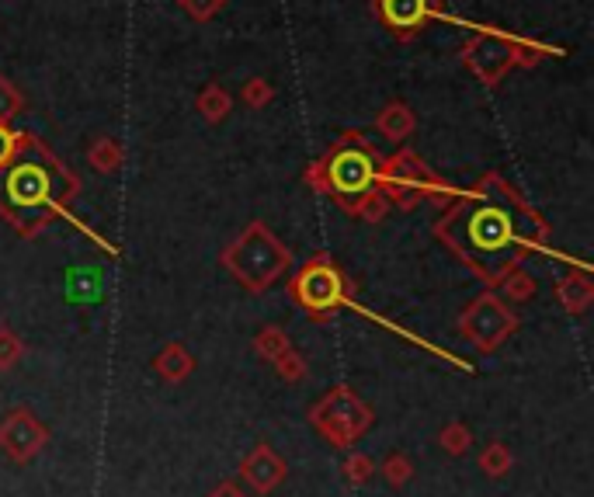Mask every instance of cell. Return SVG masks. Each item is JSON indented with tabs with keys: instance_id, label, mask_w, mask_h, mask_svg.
<instances>
[{
	"instance_id": "6da1fadb",
	"label": "cell",
	"mask_w": 594,
	"mask_h": 497,
	"mask_svg": "<svg viewBox=\"0 0 594 497\" xmlns=\"http://www.w3.org/2000/svg\"><path fill=\"white\" fill-rule=\"evenodd\" d=\"M435 237L487 289H494L504 275L525 265L528 254L546 247L549 223L511 181L487 171L473 188L452 195L435 223Z\"/></svg>"
},
{
	"instance_id": "7a4b0ae2",
	"label": "cell",
	"mask_w": 594,
	"mask_h": 497,
	"mask_svg": "<svg viewBox=\"0 0 594 497\" xmlns=\"http://www.w3.org/2000/svg\"><path fill=\"white\" fill-rule=\"evenodd\" d=\"M77 195V174L32 133H18V150L0 167V216L21 237H39L77 202Z\"/></svg>"
},
{
	"instance_id": "3957f363",
	"label": "cell",
	"mask_w": 594,
	"mask_h": 497,
	"mask_svg": "<svg viewBox=\"0 0 594 497\" xmlns=\"http://www.w3.org/2000/svg\"><path fill=\"white\" fill-rule=\"evenodd\" d=\"M379 153L362 133H344L306 171V185L330 195L334 206L362 223H383L390 202L379 192Z\"/></svg>"
},
{
	"instance_id": "277c9868",
	"label": "cell",
	"mask_w": 594,
	"mask_h": 497,
	"mask_svg": "<svg viewBox=\"0 0 594 497\" xmlns=\"http://www.w3.org/2000/svg\"><path fill=\"white\" fill-rule=\"evenodd\" d=\"M219 265L233 275V282L244 285L247 292H268L282 279L292 265V251L261 223H247L240 237L219 254Z\"/></svg>"
},
{
	"instance_id": "5b68a950",
	"label": "cell",
	"mask_w": 594,
	"mask_h": 497,
	"mask_svg": "<svg viewBox=\"0 0 594 497\" xmlns=\"http://www.w3.org/2000/svg\"><path fill=\"white\" fill-rule=\"evenodd\" d=\"M379 192L386 195L390 206L403 209V213L417 209L421 202H445L449 206L452 195H456L449 185H442L431 174V167L421 160V153L407 150V146H400L393 157L379 160Z\"/></svg>"
},
{
	"instance_id": "8992f818",
	"label": "cell",
	"mask_w": 594,
	"mask_h": 497,
	"mask_svg": "<svg viewBox=\"0 0 594 497\" xmlns=\"http://www.w3.org/2000/svg\"><path fill=\"white\" fill-rule=\"evenodd\" d=\"M310 425L334 449H351L376 425V411L351 386H334L310 407Z\"/></svg>"
},
{
	"instance_id": "52a82bcc",
	"label": "cell",
	"mask_w": 594,
	"mask_h": 497,
	"mask_svg": "<svg viewBox=\"0 0 594 497\" xmlns=\"http://www.w3.org/2000/svg\"><path fill=\"white\" fill-rule=\"evenodd\" d=\"M289 296L310 320H330L351 296V282L341 268L334 265L330 254L310 258L296 275L289 279Z\"/></svg>"
},
{
	"instance_id": "ba28073f",
	"label": "cell",
	"mask_w": 594,
	"mask_h": 497,
	"mask_svg": "<svg viewBox=\"0 0 594 497\" xmlns=\"http://www.w3.org/2000/svg\"><path fill=\"white\" fill-rule=\"evenodd\" d=\"M462 341L476 348L480 355H490L511 341V334L518 331V313L511 310V303H504L494 289H483L456 320Z\"/></svg>"
},
{
	"instance_id": "9c48e42d",
	"label": "cell",
	"mask_w": 594,
	"mask_h": 497,
	"mask_svg": "<svg viewBox=\"0 0 594 497\" xmlns=\"http://www.w3.org/2000/svg\"><path fill=\"white\" fill-rule=\"evenodd\" d=\"M462 63L469 67L476 80H483L487 87H497L511 70H515V49H511V35L487 28V32H476L473 39L462 42L459 49Z\"/></svg>"
},
{
	"instance_id": "30bf717a",
	"label": "cell",
	"mask_w": 594,
	"mask_h": 497,
	"mask_svg": "<svg viewBox=\"0 0 594 497\" xmlns=\"http://www.w3.org/2000/svg\"><path fill=\"white\" fill-rule=\"evenodd\" d=\"M49 445V428L32 407H11L0 418V452L14 466H28Z\"/></svg>"
},
{
	"instance_id": "8fae6325",
	"label": "cell",
	"mask_w": 594,
	"mask_h": 497,
	"mask_svg": "<svg viewBox=\"0 0 594 497\" xmlns=\"http://www.w3.org/2000/svg\"><path fill=\"white\" fill-rule=\"evenodd\" d=\"M372 11L396 39H414L435 18H442V0H372Z\"/></svg>"
},
{
	"instance_id": "7c38bea8",
	"label": "cell",
	"mask_w": 594,
	"mask_h": 497,
	"mask_svg": "<svg viewBox=\"0 0 594 497\" xmlns=\"http://www.w3.org/2000/svg\"><path fill=\"white\" fill-rule=\"evenodd\" d=\"M237 477H240V484L251 487L258 497H268L271 491L282 487L285 477H289V466H285V459L278 456L268 442H258L244 459H240Z\"/></svg>"
},
{
	"instance_id": "4fadbf2b",
	"label": "cell",
	"mask_w": 594,
	"mask_h": 497,
	"mask_svg": "<svg viewBox=\"0 0 594 497\" xmlns=\"http://www.w3.org/2000/svg\"><path fill=\"white\" fill-rule=\"evenodd\" d=\"M556 303L563 306V313H574V317L588 313V306L594 303V282L588 279L584 268H577V272H567L563 279H556Z\"/></svg>"
},
{
	"instance_id": "5bb4252c",
	"label": "cell",
	"mask_w": 594,
	"mask_h": 497,
	"mask_svg": "<svg viewBox=\"0 0 594 497\" xmlns=\"http://www.w3.org/2000/svg\"><path fill=\"white\" fill-rule=\"evenodd\" d=\"M153 369H157V376L164 383H185L195 372V355L181 341H167L157 352V358H153Z\"/></svg>"
},
{
	"instance_id": "9a60e30c",
	"label": "cell",
	"mask_w": 594,
	"mask_h": 497,
	"mask_svg": "<svg viewBox=\"0 0 594 497\" xmlns=\"http://www.w3.org/2000/svg\"><path fill=\"white\" fill-rule=\"evenodd\" d=\"M376 129L390 143L403 146V143L410 140V136H414L417 119H414V112H410V105H403V101H390V105H386L383 112L376 115Z\"/></svg>"
},
{
	"instance_id": "2e32d148",
	"label": "cell",
	"mask_w": 594,
	"mask_h": 497,
	"mask_svg": "<svg viewBox=\"0 0 594 497\" xmlns=\"http://www.w3.org/2000/svg\"><path fill=\"white\" fill-rule=\"evenodd\" d=\"M195 108H198V115H202L205 122H223L226 115H230V108H233V101H230V94H226V87H219V84H205L202 91H198V98H195Z\"/></svg>"
},
{
	"instance_id": "e0dca14e",
	"label": "cell",
	"mask_w": 594,
	"mask_h": 497,
	"mask_svg": "<svg viewBox=\"0 0 594 497\" xmlns=\"http://www.w3.org/2000/svg\"><path fill=\"white\" fill-rule=\"evenodd\" d=\"M122 160H126V150H122V143L112 140V136H101V140H94L91 150H87V164L101 174H115L122 167Z\"/></svg>"
},
{
	"instance_id": "ac0fdd59",
	"label": "cell",
	"mask_w": 594,
	"mask_h": 497,
	"mask_svg": "<svg viewBox=\"0 0 594 497\" xmlns=\"http://www.w3.org/2000/svg\"><path fill=\"white\" fill-rule=\"evenodd\" d=\"M535 289H539V282H535V275H528L525 268H515V272H508L494 285V292L504 303H528V299L535 296Z\"/></svg>"
},
{
	"instance_id": "d6986e66",
	"label": "cell",
	"mask_w": 594,
	"mask_h": 497,
	"mask_svg": "<svg viewBox=\"0 0 594 497\" xmlns=\"http://www.w3.org/2000/svg\"><path fill=\"white\" fill-rule=\"evenodd\" d=\"M476 466H480L483 477L501 480V477H508L511 466H515V452H511L504 442H490V445H483V452H480V459H476Z\"/></svg>"
},
{
	"instance_id": "ffe728a7",
	"label": "cell",
	"mask_w": 594,
	"mask_h": 497,
	"mask_svg": "<svg viewBox=\"0 0 594 497\" xmlns=\"http://www.w3.org/2000/svg\"><path fill=\"white\" fill-rule=\"evenodd\" d=\"M289 348H292L289 334H285L278 324H268V327H261V331L254 334V355L264 358V362H275V358L282 352H289Z\"/></svg>"
},
{
	"instance_id": "44dd1931",
	"label": "cell",
	"mask_w": 594,
	"mask_h": 497,
	"mask_svg": "<svg viewBox=\"0 0 594 497\" xmlns=\"http://www.w3.org/2000/svg\"><path fill=\"white\" fill-rule=\"evenodd\" d=\"M438 445H442L445 456H466L469 445H473V431H469L466 421H449V425H442L438 431Z\"/></svg>"
},
{
	"instance_id": "7402d4cb",
	"label": "cell",
	"mask_w": 594,
	"mask_h": 497,
	"mask_svg": "<svg viewBox=\"0 0 594 497\" xmlns=\"http://www.w3.org/2000/svg\"><path fill=\"white\" fill-rule=\"evenodd\" d=\"M376 473H383L386 484H390L393 491H400V487H407L410 480H414V463H410V456H403V452H390V456L376 466Z\"/></svg>"
},
{
	"instance_id": "603a6c76",
	"label": "cell",
	"mask_w": 594,
	"mask_h": 497,
	"mask_svg": "<svg viewBox=\"0 0 594 497\" xmlns=\"http://www.w3.org/2000/svg\"><path fill=\"white\" fill-rule=\"evenodd\" d=\"M341 473H344V484L348 487H365L372 477H376V459L365 456V452H351V456L344 459Z\"/></svg>"
},
{
	"instance_id": "cb8c5ba5",
	"label": "cell",
	"mask_w": 594,
	"mask_h": 497,
	"mask_svg": "<svg viewBox=\"0 0 594 497\" xmlns=\"http://www.w3.org/2000/svg\"><path fill=\"white\" fill-rule=\"evenodd\" d=\"M25 358V341L11 327H0V372H11Z\"/></svg>"
},
{
	"instance_id": "d4e9b609",
	"label": "cell",
	"mask_w": 594,
	"mask_h": 497,
	"mask_svg": "<svg viewBox=\"0 0 594 497\" xmlns=\"http://www.w3.org/2000/svg\"><path fill=\"white\" fill-rule=\"evenodd\" d=\"M511 49H515V67H539L549 53H556V49H546L532 39H522V35H511Z\"/></svg>"
},
{
	"instance_id": "484cf974",
	"label": "cell",
	"mask_w": 594,
	"mask_h": 497,
	"mask_svg": "<svg viewBox=\"0 0 594 497\" xmlns=\"http://www.w3.org/2000/svg\"><path fill=\"white\" fill-rule=\"evenodd\" d=\"M21 108H25V94H21L7 77H0V122L11 126V122L21 115Z\"/></svg>"
},
{
	"instance_id": "4316f807",
	"label": "cell",
	"mask_w": 594,
	"mask_h": 497,
	"mask_svg": "<svg viewBox=\"0 0 594 497\" xmlns=\"http://www.w3.org/2000/svg\"><path fill=\"white\" fill-rule=\"evenodd\" d=\"M271 365H275L278 379H285V383H303V379H306V362H303V355H299L296 348L282 352Z\"/></svg>"
},
{
	"instance_id": "83f0119b",
	"label": "cell",
	"mask_w": 594,
	"mask_h": 497,
	"mask_svg": "<svg viewBox=\"0 0 594 497\" xmlns=\"http://www.w3.org/2000/svg\"><path fill=\"white\" fill-rule=\"evenodd\" d=\"M271 98H275V87H271L264 77H251L244 84V105L254 108V112L264 108V105H271Z\"/></svg>"
},
{
	"instance_id": "f1b7e54d",
	"label": "cell",
	"mask_w": 594,
	"mask_h": 497,
	"mask_svg": "<svg viewBox=\"0 0 594 497\" xmlns=\"http://www.w3.org/2000/svg\"><path fill=\"white\" fill-rule=\"evenodd\" d=\"M181 7H185L188 14H192L195 21H209L216 18L219 11L226 7V0H178Z\"/></svg>"
},
{
	"instance_id": "f546056e",
	"label": "cell",
	"mask_w": 594,
	"mask_h": 497,
	"mask_svg": "<svg viewBox=\"0 0 594 497\" xmlns=\"http://www.w3.org/2000/svg\"><path fill=\"white\" fill-rule=\"evenodd\" d=\"M14 150H18V133H14L7 122H0V167L14 157Z\"/></svg>"
},
{
	"instance_id": "4dcf8cb0",
	"label": "cell",
	"mask_w": 594,
	"mask_h": 497,
	"mask_svg": "<svg viewBox=\"0 0 594 497\" xmlns=\"http://www.w3.org/2000/svg\"><path fill=\"white\" fill-rule=\"evenodd\" d=\"M205 497H247V491L240 484H233V480H223V484H216Z\"/></svg>"
}]
</instances>
